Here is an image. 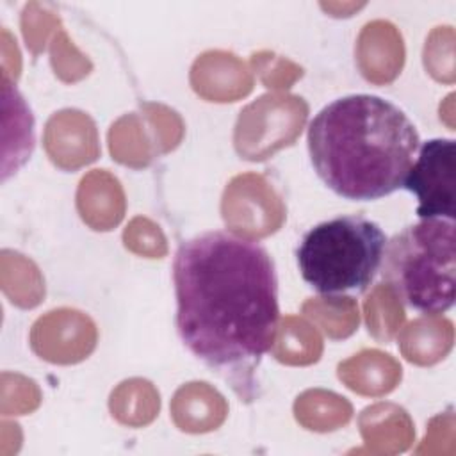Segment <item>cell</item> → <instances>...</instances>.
Listing matches in <instances>:
<instances>
[{
  "label": "cell",
  "instance_id": "cell-1",
  "mask_svg": "<svg viewBox=\"0 0 456 456\" xmlns=\"http://www.w3.org/2000/svg\"><path fill=\"white\" fill-rule=\"evenodd\" d=\"M176 331L207 367L253 397L255 372L280 321L276 267L264 246L214 230L183 240L173 260Z\"/></svg>",
  "mask_w": 456,
  "mask_h": 456
},
{
  "label": "cell",
  "instance_id": "cell-2",
  "mask_svg": "<svg viewBox=\"0 0 456 456\" xmlns=\"http://www.w3.org/2000/svg\"><path fill=\"white\" fill-rule=\"evenodd\" d=\"M306 142L317 176L335 194L372 201L403 189L420 137L413 121L390 100L349 94L314 116Z\"/></svg>",
  "mask_w": 456,
  "mask_h": 456
},
{
  "label": "cell",
  "instance_id": "cell-3",
  "mask_svg": "<svg viewBox=\"0 0 456 456\" xmlns=\"http://www.w3.org/2000/svg\"><path fill=\"white\" fill-rule=\"evenodd\" d=\"M381 280L395 297L420 314L436 315L456 299L454 219H420L387 240Z\"/></svg>",
  "mask_w": 456,
  "mask_h": 456
},
{
  "label": "cell",
  "instance_id": "cell-4",
  "mask_svg": "<svg viewBox=\"0 0 456 456\" xmlns=\"http://www.w3.org/2000/svg\"><path fill=\"white\" fill-rule=\"evenodd\" d=\"M388 237L363 216H338L310 228L296 248L301 278L322 296L365 292L381 267Z\"/></svg>",
  "mask_w": 456,
  "mask_h": 456
},
{
  "label": "cell",
  "instance_id": "cell-5",
  "mask_svg": "<svg viewBox=\"0 0 456 456\" xmlns=\"http://www.w3.org/2000/svg\"><path fill=\"white\" fill-rule=\"evenodd\" d=\"M456 185V141L429 139L419 146L403 189L410 191L417 201V217L454 219Z\"/></svg>",
  "mask_w": 456,
  "mask_h": 456
}]
</instances>
